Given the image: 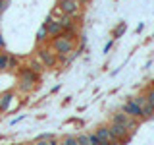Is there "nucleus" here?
<instances>
[{"label":"nucleus","mask_w":154,"mask_h":145,"mask_svg":"<svg viewBox=\"0 0 154 145\" xmlns=\"http://www.w3.org/2000/svg\"><path fill=\"white\" fill-rule=\"evenodd\" d=\"M50 145H62V143H60V139L54 137V139H50Z\"/></svg>","instance_id":"26"},{"label":"nucleus","mask_w":154,"mask_h":145,"mask_svg":"<svg viewBox=\"0 0 154 145\" xmlns=\"http://www.w3.org/2000/svg\"><path fill=\"white\" fill-rule=\"evenodd\" d=\"M144 95H146V103L150 105V106H154V89H152V87H150V89H148Z\"/></svg>","instance_id":"19"},{"label":"nucleus","mask_w":154,"mask_h":145,"mask_svg":"<svg viewBox=\"0 0 154 145\" xmlns=\"http://www.w3.org/2000/svg\"><path fill=\"white\" fill-rule=\"evenodd\" d=\"M4 47H6V43H4V39H2V35H0V50H4Z\"/></svg>","instance_id":"24"},{"label":"nucleus","mask_w":154,"mask_h":145,"mask_svg":"<svg viewBox=\"0 0 154 145\" xmlns=\"http://www.w3.org/2000/svg\"><path fill=\"white\" fill-rule=\"evenodd\" d=\"M152 118H154V106L146 103L143 106V120H152Z\"/></svg>","instance_id":"12"},{"label":"nucleus","mask_w":154,"mask_h":145,"mask_svg":"<svg viewBox=\"0 0 154 145\" xmlns=\"http://www.w3.org/2000/svg\"><path fill=\"white\" fill-rule=\"evenodd\" d=\"M50 48L56 52V56H69L75 50V37L62 33V35L50 39Z\"/></svg>","instance_id":"1"},{"label":"nucleus","mask_w":154,"mask_h":145,"mask_svg":"<svg viewBox=\"0 0 154 145\" xmlns=\"http://www.w3.org/2000/svg\"><path fill=\"white\" fill-rule=\"evenodd\" d=\"M37 81H38V76L35 74V72H31L29 68H21V70H19L17 83H19V89H21L23 93H29V91L35 89Z\"/></svg>","instance_id":"2"},{"label":"nucleus","mask_w":154,"mask_h":145,"mask_svg":"<svg viewBox=\"0 0 154 145\" xmlns=\"http://www.w3.org/2000/svg\"><path fill=\"white\" fill-rule=\"evenodd\" d=\"M37 52H38V62H41L45 68H54L58 64V56L50 47H42L41 45V48H38Z\"/></svg>","instance_id":"4"},{"label":"nucleus","mask_w":154,"mask_h":145,"mask_svg":"<svg viewBox=\"0 0 154 145\" xmlns=\"http://www.w3.org/2000/svg\"><path fill=\"white\" fill-rule=\"evenodd\" d=\"M125 29H127V25H125V21H119V23H118V27H116V29H114V33H112V35H114V39H118L119 35H123V33H125Z\"/></svg>","instance_id":"15"},{"label":"nucleus","mask_w":154,"mask_h":145,"mask_svg":"<svg viewBox=\"0 0 154 145\" xmlns=\"http://www.w3.org/2000/svg\"><path fill=\"white\" fill-rule=\"evenodd\" d=\"M112 45H114V41H108V43H106V47H104V52H108L110 48H112Z\"/></svg>","instance_id":"23"},{"label":"nucleus","mask_w":154,"mask_h":145,"mask_svg":"<svg viewBox=\"0 0 154 145\" xmlns=\"http://www.w3.org/2000/svg\"><path fill=\"white\" fill-rule=\"evenodd\" d=\"M131 101H133L135 105H139V106H141V108H143V106L146 105V95H144V93H143V95H137V97H133Z\"/></svg>","instance_id":"17"},{"label":"nucleus","mask_w":154,"mask_h":145,"mask_svg":"<svg viewBox=\"0 0 154 145\" xmlns=\"http://www.w3.org/2000/svg\"><path fill=\"white\" fill-rule=\"evenodd\" d=\"M89 134V139H91V145H102V141L98 139V135H96L94 132H87Z\"/></svg>","instance_id":"18"},{"label":"nucleus","mask_w":154,"mask_h":145,"mask_svg":"<svg viewBox=\"0 0 154 145\" xmlns=\"http://www.w3.org/2000/svg\"><path fill=\"white\" fill-rule=\"evenodd\" d=\"M10 52H4L0 50V74H6L8 72V64H10Z\"/></svg>","instance_id":"10"},{"label":"nucleus","mask_w":154,"mask_h":145,"mask_svg":"<svg viewBox=\"0 0 154 145\" xmlns=\"http://www.w3.org/2000/svg\"><path fill=\"white\" fill-rule=\"evenodd\" d=\"M33 145H37V143H33Z\"/></svg>","instance_id":"28"},{"label":"nucleus","mask_w":154,"mask_h":145,"mask_svg":"<svg viewBox=\"0 0 154 145\" xmlns=\"http://www.w3.org/2000/svg\"><path fill=\"white\" fill-rule=\"evenodd\" d=\"M14 99H16V93H14V91H6V93L0 95V112H8Z\"/></svg>","instance_id":"9"},{"label":"nucleus","mask_w":154,"mask_h":145,"mask_svg":"<svg viewBox=\"0 0 154 145\" xmlns=\"http://www.w3.org/2000/svg\"><path fill=\"white\" fill-rule=\"evenodd\" d=\"M27 68H29V70H31V72H35L37 76L41 74L42 70H45V66H42V64H41V62H38V60H31V62H29V66H27Z\"/></svg>","instance_id":"13"},{"label":"nucleus","mask_w":154,"mask_h":145,"mask_svg":"<svg viewBox=\"0 0 154 145\" xmlns=\"http://www.w3.org/2000/svg\"><path fill=\"white\" fill-rule=\"evenodd\" d=\"M122 112H125V114H129L131 118H135V120H139V122H143V108L139 105H135L131 99L127 101V103L123 105V110Z\"/></svg>","instance_id":"8"},{"label":"nucleus","mask_w":154,"mask_h":145,"mask_svg":"<svg viewBox=\"0 0 154 145\" xmlns=\"http://www.w3.org/2000/svg\"><path fill=\"white\" fill-rule=\"evenodd\" d=\"M75 2H77V4H81V6H85V4H89L91 0H75Z\"/></svg>","instance_id":"25"},{"label":"nucleus","mask_w":154,"mask_h":145,"mask_svg":"<svg viewBox=\"0 0 154 145\" xmlns=\"http://www.w3.org/2000/svg\"><path fill=\"white\" fill-rule=\"evenodd\" d=\"M108 130H110V134L114 135V139H118V141H122V145H125L129 141V139H131V132H129V130H125L123 126H119V124H110L108 126Z\"/></svg>","instance_id":"6"},{"label":"nucleus","mask_w":154,"mask_h":145,"mask_svg":"<svg viewBox=\"0 0 154 145\" xmlns=\"http://www.w3.org/2000/svg\"><path fill=\"white\" fill-rule=\"evenodd\" d=\"M45 27H46V31H48V39H54V37H58V35H62V33H64V29H62L60 23H58V19H54L52 16L46 18Z\"/></svg>","instance_id":"7"},{"label":"nucleus","mask_w":154,"mask_h":145,"mask_svg":"<svg viewBox=\"0 0 154 145\" xmlns=\"http://www.w3.org/2000/svg\"><path fill=\"white\" fill-rule=\"evenodd\" d=\"M112 122H114V124L123 126V128H125V130H129L131 134H135V132H137V128H139V120L131 118V116L125 114V112H118V114H114V116H112Z\"/></svg>","instance_id":"5"},{"label":"nucleus","mask_w":154,"mask_h":145,"mask_svg":"<svg viewBox=\"0 0 154 145\" xmlns=\"http://www.w3.org/2000/svg\"><path fill=\"white\" fill-rule=\"evenodd\" d=\"M56 8L60 10L64 16H69V18H73V19H79L81 16H83V6L77 4L75 0H58Z\"/></svg>","instance_id":"3"},{"label":"nucleus","mask_w":154,"mask_h":145,"mask_svg":"<svg viewBox=\"0 0 154 145\" xmlns=\"http://www.w3.org/2000/svg\"><path fill=\"white\" fill-rule=\"evenodd\" d=\"M60 143L62 145H79V143H77V137H75V135H64V137H62L60 139Z\"/></svg>","instance_id":"14"},{"label":"nucleus","mask_w":154,"mask_h":145,"mask_svg":"<svg viewBox=\"0 0 154 145\" xmlns=\"http://www.w3.org/2000/svg\"><path fill=\"white\" fill-rule=\"evenodd\" d=\"M152 89H154V81H152Z\"/></svg>","instance_id":"27"},{"label":"nucleus","mask_w":154,"mask_h":145,"mask_svg":"<svg viewBox=\"0 0 154 145\" xmlns=\"http://www.w3.org/2000/svg\"><path fill=\"white\" fill-rule=\"evenodd\" d=\"M35 143H37V145H50V141H46V139H37Z\"/></svg>","instance_id":"22"},{"label":"nucleus","mask_w":154,"mask_h":145,"mask_svg":"<svg viewBox=\"0 0 154 145\" xmlns=\"http://www.w3.org/2000/svg\"><path fill=\"white\" fill-rule=\"evenodd\" d=\"M46 41H48V31H46L45 23H42L41 29L37 31V43H38V45H42V43H46Z\"/></svg>","instance_id":"11"},{"label":"nucleus","mask_w":154,"mask_h":145,"mask_svg":"<svg viewBox=\"0 0 154 145\" xmlns=\"http://www.w3.org/2000/svg\"><path fill=\"white\" fill-rule=\"evenodd\" d=\"M16 68H17V58L12 54V56H10V64H8V72H14Z\"/></svg>","instance_id":"20"},{"label":"nucleus","mask_w":154,"mask_h":145,"mask_svg":"<svg viewBox=\"0 0 154 145\" xmlns=\"http://www.w3.org/2000/svg\"><path fill=\"white\" fill-rule=\"evenodd\" d=\"M8 2H10V0H0V14H2L4 10L8 8Z\"/></svg>","instance_id":"21"},{"label":"nucleus","mask_w":154,"mask_h":145,"mask_svg":"<svg viewBox=\"0 0 154 145\" xmlns=\"http://www.w3.org/2000/svg\"><path fill=\"white\" fill-rule=\"evenodd\" d=\"M77 143L79 145H91V139H89V134H77Z\"/></svg>","instance_id":"16"}]
</instances>
